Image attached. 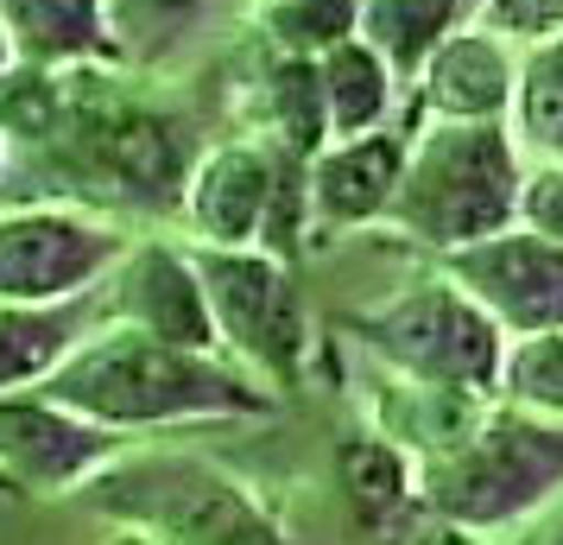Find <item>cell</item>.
I'll return each mask as SVG.
<instances>
[{"mask_svg":"<svg viewBox=\"0 0 563 545\" xmlns=\"http://www.w3.org/2000/svg\"><path fill=\"white\" fill-rule=\"evenodd\" d=\"M443 280H456L507 337L563 330V241L526 229V222L487 235V241H468V248H450Z\"/></svg>","mask_w":563,"mask_h":545,"instance_id":"8","label":"cell"},{"mask_svg":"<svg viewBox=\"0 0 563 545\" xmlns=\"http://www.w3.org/2000/svg\"><path fill=\"white\" fill-rule=\"evenodd\" d=\"M108 545H158V539H146L140 526H121V533H114V539H108Z\"/></svg>","mask_w":563,"mask_h":545,"instance_id":"31","label":"cell"},{"mask_svg":"<svg viewBox=\"0 0 563 545\" xmlns=\"http://www.w3.org/2000/svg\"><path fill=\"white\" fill-rule=\"evenodd\" d=\"M0 20L32 64H89L108 45V0H0Z\"/></svg>","mask_w":563,"mask_h":545,"instance_id":"17","label":"cell"},{"mask_svg":"<svg viewBox=\"0 0 563 545\" xmlns=\"http://www.w3.org/2000/svg\"><path fill=\"white\" fill-rule=\"evenodd\" d=\"M70 121V89L52 64H32L20 57L13 70H0V133L20 140V146H45L57 140Z\"/></svg>","mask_w":563,"mask_h":545,"instance_id":"22","label":"cell"},{"mask_svg":"<svg viewBox=\"0 0 563 545\" xmlns=\"http://www.w3.org/2000/svg\"><path fill=\"white\" fill-rule=\"evenodd\" d=\"M317 70H323V102H330V133H335V140H355V133L386 128L399 70H393V64H386L361 32H355V39H342L335 52L317 57Z\"/></svg>","mask_w":563,"mask_h":545,"instance_id":"18","label":"cell"},{"mask_svg":"<svg viewBox=\"0 0 563 545\" xmlns=\"http://www.w3.org/2000/svg\"><path fill=\"white\" fill-rule=\"evenodd\" d=\"M512 545H563V494H551V508L526 520V539H512Z\"/></svg>","mask_w":563,"mask_h":545,"instance_id":"28","label":"cell"},{"mask_svg":"<svg viewBox=\"0 0 563 545\" xmlns=\"http://www.w3.org/2000/svg\"><path fill=\"white\" fill-rule=\"evenodd\" d=\"M133 241L70 204L0 209V305H64L96 292Z\"/></svg>","mask_w":563,"mask_h":545,"instance_id":"7","label":"cell"},{"mask_svg":"<svg viewBox=\"0 0 563 545\" xmlns=\"http://www.w3.org/2000/svg\"><path fill=\"white\" fill-rule=\"evenodd\" d=\"M468 7H482V0H468Z\"/></svg>","mask_w":563,"mask_h":545,"instance_id":"33","label":"cell"},{"mask_svg":"<svg viewBox=\"0 0 563 545\" xmlns=\"http://www.w3.org/2000/svg\"><path fill=\"white\" fill-rule=\"evenodd\" d=\"M108 317L102 286L64 305H0V393H26Z\"/></svg>","mask_w":563,"mask_h":545,"instance_id":"16","label":"cell"},{"mask_svg":"<svg viewBox=\"0 0 563 545\" xmlns=\"http://www.w3.org/2000/svg\"><path fill=\"white\" fill-rule=\"evenodd\" d=\"M266 128H273L266 146H285V153H298V159H317L335 140L317 57H285L279 52L273 83H266Z\"/></svg>","mask_w":563,"mask_h":545,"instance_id":"20","label":"cell"},{"mask_svg":"<svg viewBox=\"0 0 563 545\" xmlns=\"http://www.w3.org/2000/svg\"><path fill=\"white\" fill-rule=\"evenodd\" d=\"M121 450H128V432H108L96 418L45 400L38 388L0 393V469L20 489L70 494L102 464H114Z\"/></svg>","mask_w":563,"mask_h":545,"instance_id":"10","label":"cell"},{"mask_svg":"<svg viewBox=\"0 0 563 545\" xmlns=\"http://www.w3.org/2000/svg\"><path fill=\"white\" fill-rule=\"evenodd\" d=\"M254 13L285 57H323L361 32V0H260Z\"/></svg>","mask_w":563,"mask_h":545,"instance_id":"23","label":"cell"},{"mask_svg":"<svg viewBox=\"0 0 563 545\" xmlns=\"http://www.w3.org/2000/svg\"><path fill=\"white\" fill-rule=\"evenodd\" d=\"M203 13V0H108V26L146 39V32H178Z\"/></svg>","mask_w":563,"mask_h":545,"instance_id":"27","label":"cell"},{"mask_svg":"<svg viewBox=\"0 0 563 545\" xmlns=\"http://www.w3.org/2000/svg\"><path fill=\"white\" fill-rule=\"evenodd\" d=\"M335 324H342V337H355L374 362L406 374V381H431V388H462L494 400L507 330L456 280H418L411 292H393L367 312H342Z\"/></svg>","mask_w":563,"mask_h":545,"instance_id":"5","label":"cell"},{"mask_svg":"<svg viewBox=\"0 0 563 545\" xmlns=\"http://www.w3.org/2000/svg\"><path fill=\"white\" fill-rule=\"evenodd\" d=\"M190 260L203 273L222 349H234L241 368L266 374L273 388H298L310 317L298 286H291V266L273 260L266 248H203V241H190Z\"/></svg>","mask_w":563,"mask_h":545,"instance_id":"6","label":"cell"},{"mask_svg":"<svg viewBox=\"0 0 563 545\" xmlns=\"http://www.w3.org/2000/svg\"><path fill=\"white\" fill-rule=\"evenodd\" d=\"M462 13H475V7L468 0H361V39L399 77H418L437 45L456 32Z\"/></svg>","mask_w":563,"mask_h":545,"instance_id":"19","label":"cell"},{"mask_svg":"<svg viewBox=\"0 0 563 545\" xmlns=\"http://www.w3.org/2000/svg\"><path fill=\"white\" fill-rule=\"evenodd\" d=\"M519 146L500 121H437L411 128L406 178L386 209V222L437 254L487 241L519 222Z\"/></svg>","mask_w":563,"mask_h":545,"instance_id":"2","label":"cell"},{"mask_svg":"<svg viewBox=\"0 0 563 545\" xmlns=\"http://www.w3.org/2000/svg\"><path fill=\"white\" fill-rule=\"evenodd\" d=\"M13 64H20V45H13V32L0 20V70H13Z\"/></svg>","mask_w":563,"mask_h":545,"instance_id":"30","label":"cell"},{"mask_svg":"<svg viewBox=\"0 0 563 545\" xmlns=\"http://www.w3.org/2000/svg\"><path fill=\"white\" fill-rule=\"evenodd\" d=\"M512 89H519V70L507 57V39L487 26H456L418 70V108L437 121H500Z\"/></svg>","mask_w":563,"mask_h":545,"instance_id":"14","label":"cell"},{"mask_svg":"<svg viewBox=\"0 0 563 545\" xmlns=\"http://www.w3.org/2000/svg\"><path fill=\"white\" fill-rule=\"evenodd\" d=\"M38 393L108 425V432H158V425H197V418L279 413V393L266 388L254 368L158 342L146 330H133V324H114V317H102L38 381Z\"/></svg>","mask_w":563,"mask_h":545,"instance_id":"1","label":"cell"},{"mask_svg":"<svg viewBox=\"0 0 563 545\" xmlns=\"http://www.w3.org/2000/svg\"><path fill=\"white\" fill-rule=\"evenodd\" d=\"M406 545H482V539H475V533H456V526H443V520H424Z\"/></svg>","mask_w":563,"mask_h":545,"instance_id":"29","label":"cell"},{"mask_svg":"<svg viewBox=\"0 0 563 545\" xmlns=\"http://www.w3.org/2000/svg\"><path fill=\"white\" fill-rule=\"evenodd\" d=\"M266 190H273V146L266 140H222V146L197 153L178 204L184 222H190V241L254 248L260 216H266Z\"/></svg>","mask_w":563,"mask_h":545,"instance_id":"12","label":"cell"},{"mask_svg":"<svg viewBox=\"0 0 563 545\" xmlns=\"http://www.w3.org/2000/svg\"><path fill=\"white\" fill-rule=\"evenodd\" d=\"M335 482H342L349 520L380 545H406L431 520L418 494V457L380 432H355L335 444Z\"/></svg>","mask_w":563,"mask_h":545,"instance_id":"13","label":"cell"},{"mask_svg":"<svg viewBox=\"0 0 563 545\" xmlns=\"http://www.w3.org/2000/svg\"><path fill=\"white\" fill-rule=\"evenodd\" d=\"M0 178H7V133H0Z\"/></svg>","mask_w":563,"mask_h":545,"instance_id":"32","label":"cell"},{"mask_svg":"<svg viewBox=\"0 0 563 545\" xmlns=\"http://www.w3.org/2000/svg\"><path fill=\"white\" fill-rule=\"evenodd\" d=\"M96 514L140 526L158 545H291L247 482L190 450H121L82 482Z\"/></svg>","mask_w":563,"mask_h":545,"instance_id":"4","label":"cell"},{"mask_svg":"<svg viewBox=\"0 0 563 545\" xmlns=\"http://www.w3.org/2000/svg\"><path fill=\"white\" fill-rule=\"evenodd\" d=\"M512 102H519V133L544 159H563V32L532 45V57L519 64Z\"/></svg>","mask_w":563,"mask_h":545,"instance_id":"24","label":"cell"},{"mask_svg":"<svg viewBox=\"0 0 563 545\" xmlns=\"http://www.w3.org/2000/svg\"><path fill=\"white\" fill-rule=\"evenodd\" d=\"M487 406H494L487 393L406 381V374H393V368H386V381H374V393H367V418H374V432L393 438V444H406L418 464H424V457H443V450H456V444L487 418Z\"/></svg>","mask_w":563,"mask_h":545,"instance_id":"15","label":"cell"},{"mask_svg":"<svg viewBox=\"0 0 563 545\" xmlns=\"http://www.w3.org/2000/svg\"><path fill=\"white\" fill-rule=\"evenodd\" d=\"M424 514L456 533H507L563 494V418H532L512 406H487V418L443 457L418 464Z\"/></svg>","mask_w":563,"mask_h":545,"instance_id":"3","label":"cell"},{"mask_svg":"<svg viewBox=\"0 0 563 545\" xmlns=\"http://www.w3.org/2000/svg\"><path fill=\"white\" fill-rule=\"evenodd\" d=\"M494 400L532 418H563V330H526L500 349Z\"/></svg>","mask_w":563,"mask_h":545,"instance_id":"21","label":"cell"},{"mask_svg":"<svg viewBox=\"0 0 563 545\" xmlns=\"http://www.w3.org/2000/svg\"><path fill=\"white\" fill-rule=\"evenodd\" d=\"M519 222L563 241V159H538L519 184Z\"/></svg>","mask_w":563,"mask_h":545,"instance_id":"26","label":"cell"},{"mask_svg":"<svg viewBox=\"0 0 563 545\" xmlns=\"http://www.w3.org/2000/svg\"><path fill=\"white\" fill-rule=\"evenodd\" d=\"M406 153H411L406 128H374L355 133V140H330L310 159V209H317L310 248H323L349 229H367V222H386V209L399 197V178H406Z\"/></svg>","mask_w":563,"mask_h":545,"instance_id":"11","label":"cell"},{"mask_svg":"<svg viewBox=\"0 0 563 545\" xmlns=\"http://www.w3.org/2000/svg\"><path fill=\"white\" fill-rule=\"evenodd\" d=\"M475 20H482L487 32H500V39L538 45V39H558L563 32V0H482Z\"/></svg>","mask_w":563,"mask_h":545,"instance_id":"25","label":"cell"},{"mask_svg":"<svg viewBox=\"0 0 563 545\" xmlns=\"http://www.w3.org/2000/svg\"><path fill=\"white\" fill-rule=\"evenodd\" d=\"M102 286V305L114 324H133L158 342H178V349L222 356V330L209 312L203 273L190 260V241H133Z\"/></svg>","mask_w":563,"mask_h":545,"instance_id":"9","label":"cell"}]
</instances>
